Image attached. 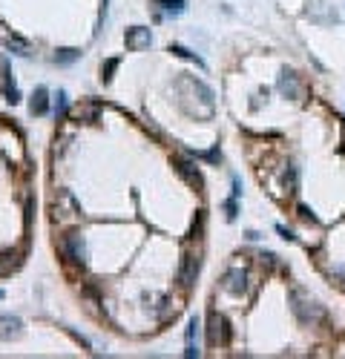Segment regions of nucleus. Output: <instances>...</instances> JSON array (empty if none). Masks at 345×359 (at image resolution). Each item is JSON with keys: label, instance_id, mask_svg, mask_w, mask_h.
Listing matches in <instances>:
<instances>
[{"label": "nucleus", "instance_id": "f03ea898", "mask_svg": "<svg viewBox=\"0 0 345 359\" xmlns=\"http://www.w3.org/2000/svg\"><path fill=\"white\" fill-rule=\"evenodd\" d=\"M198 267H201V261H198V256H193V253H187V256L181 259V264H179V285L184 287V290L193 287V282H196V276H198Z\"/></svg>", "mask_w": 345, "mask_h": 359}, {"label": "nucleus", "instance_id": "0eeeda50", "mask_svg": "<svg viewBox=\"0 0 345 359\" xmlns=\"http://www.w3.org/2000/svg\"><path fill=\"white\" fill-rule=\"evenodd\" d=\"M176 170L181 173V179L190 181V184H196V187H201V176H198L196 164L187 161V158H176Z\"/></svg>", "mask_w": 345, "mask_h": 359}, {"label": "nucleus", "instance_id": "a211bd4d", "mask_svg": "<svg viewBox=\"0 0 345 359\" xmlns=\"http://www.w3.org/2000/svg\"><path fill=\"white\" fill-rule=\"evenodd\" d=\"M225 210H228V218H230V221H233V218H236V198H233V196L228 198V204H225Z\"/></svg>", "mask_w": 345, "mask_h": 359}, {"label": "nucleus", "instance_id": "6ab92c4d", "mask_svg": "<svg viewBox=\"0 0 345 359\" xmlns=\"http://www.w3.org/2000/svg\"><path fill=\"white\" fill-rule=\"evenodd\" d=\"M299 215H302V218H305V221H316V215H313V213L308 210V207H305V204H299Z\"/></svg>", "mask_w": 345, "mask_h": 359}, {"label": "nucleus", "instance_id": "2eb2a0df", "mask_svg": "<svg viewBox=\"0 0 345 359\" xmlns=\"http://www.w3.org/2000/svg\"><path fill=\"white\" fill-rule=\"evenodd\" d=\"M170 52H176L179 58H187V61H193V64H198V66H204V64H201V58H196L193 52H187L184 46H170Z\"/></svg>", "mask_w": 345, "mask_h": 359}, {"label": "nucleus", "instance_id": "aec40b11", "mask_svg": "<svg viewBox=\"0 0 345 359\" xmlns=\"http://www.w3.org/2000/svg\"><path fill=\"white\" fill-rule=\"evenodd\" d=\"M0 299H3V290H0Z\"/></svg>", "mask_w": 345, "mask_h": 359}, {"label": "nucleus", "instance_id": "4468645a", "mask_svg": "<svg viewBox=\"0 0 345 359\" xmlns=\"http://www.w3.org/2000/svg\"><path fill=\"white\" fill-rule=\"evenodd\" d=\"M78 55H81L78 49H58L55 52V61H58V64H72Z\"/></svg>", "mask_w": 345, "mask_h": 359}, {"label": "nucleus", "instance_id": "9d476101", "mask_svg": "<svg viewBox=\"0 0 345 359\" xmlns=\"http://www.w3.org/2000/svg\"><path fill=\"white\" fill-rule=\"evenodd\" d=\"M155 6H161L164 15H181L184 12V0H155Z\"/></svg>", "mask_w": 345, "mask_h": 359}, {"label": "nucleus", "instance_id": "ddd939ff", "mask_svg": "<svg viewBox=\"0 0 345 359\" xmlns=\"http://www.w3.org/2000/svg\"><path fill=\"white\" fill-rule=\"evenodd\" d=\"M118 69V58H110L107 64L101 66V81L107 83V81H113V72Z\"/></svg>", "mask_w": 345, "mask_h": 359}, {"label": "nucleus", "instance_id": "39448f33", "mask_svg": "<svg viewBox=\"0 0 345 359\" xmlns=\"http://www.w3.org/2000/svg\"><path fill=\"white\" fill-rule=\"evenodd\" d=\"M225 290L233 296H242L247 290V273L245 270H239V267H233L225 273Z\"/></svg>", "mask_w": 345, "mask_h": 359}, {"label": "nucleus", "instance_id": "423d86ee", "mask_svg": "<svg viewBox=\"0 0 345 359\" xmlns=\"http://www.w3.org/2000/svg\"><path fill=\"white\" fill-rule=\"evenodd\" d=\"M20 333H23V322L17 316H0V342L17 339Z\"/></svg>", "mask_w": 345, "mask_h": 359}, {"label": "nucleus", "instance_id": "dca6fc26", "mask_svg": "<svg viewBox=\"0 0 345 359\" xmlns=\"http://www.w3.org/2000/svg\"><path fill=\"white\" fill-rule=\"evenodd\" d=\"M64 112H66V95L64 92H58V95H55V115L61 118Z\"/></svg>", "mask_w": 345, "mask_h": 359}, {"label": "nucleus", "instance_id": "6e6552de", "mask_svg": "<svg viewBox=\"0 0 345 359\" xmlns=\"http://www.w3.org/2000/svg\"><path fill=\"white\" fill-rule=\"evenodd\" d=\"M196 336H198V319L193 316V319H190V327H187V351H184V357H187V359H193V357L201 354L196 345H193V342H196Z\"/></svg>", "mask_w": 345, "mask_h": 359}, {"label": "nucleus", "instance_id": "7ed1b4c3", "mask_svg": "<svg viewBox=\"0 0 345 359\" xmlns=\"http://www.w3.org/2000/svg\"><path fill=\"white\" fill-rule=\"evenodd\" d=\"M61 250H64L66 259L78 261V264H83V261H86V247H83V239L78 236V233H66L64 242H61Z\"/></svg>", "mask_w": 345, "mask_h": 359}, {"label": "nucleus", "instance_id": "f8f14e48", "mask_svg": "<svg viewBox=\"0 0 345 359\" xmlns=\"http://www.w3.org/2000/svg\"><path fill=\"white\" fill-rule=\"evenodd\" d=\"M285 187H288V193H296V190H299V170H296V167H288V173H285Z\"/></svg>", "mask_w": 345, "mask_h": 359}, {"label": "nucleus", "instance_id": "20e7f679", "mask_svg": "<svg viewBox=\"0 0 345 359\" xmlns=\"http://www.w3.org/2000/svg\"><path fill=\"white\" fill-rule=\"evenodd\" d=\"M124 43H127L130 52H138V49H144V46L153 43V35H150V29H144V26H132V29H127V35H124Z\"/></svg>", "mask_w": 345, "mask_h": 359}, {"label": "nucleus", "instance_id": "9b49d317", "mask_svg": "<svg viewBox=\"0 0 345 359\" xmlns=\"http://www.w3.org/2000/svg\"><path fill=\"white\" fill-rule=\"evenodd\" d=\"M279 89H282V92H291V95H296V92H299V86H296L294 72H285V75L279 78Z\"/></svg>", "mask_w": 345, "mask_h": 359}, {"label": "nucleus", "instance_id": "f3484780", "mask_svg": "<svg viewBox=\"0 0 345 359\" xmlns=\"http://www.w3.org/2000/svg\"><path fill=\"white\" fill-rule=\"evenodd\" d=\"M6 46H9V49H17V55H29V52H26V43H20V40L6 37Z\"/></svg>", "mask_w": 345, "mask_h": 359}, {"label": "nucleus", "instance_id": "1a4fd4ad", "mask_svg": "<svg viewBox=\"0 0 345 359\" xmlns=\"http://www.w3.org/2000/svg\"><path fill=\"white\" fill-rule=\"evenodd\" d=\"M29 109H32V115H43L46 109H49V95H46V89H35Z\"/></svg>", "mask_w": 345, "mask_h": 359}, {"label": "nucleus", "instance_id": "f257e3e1", "mask_svg": "<svg viewBox=\"0 0 345 359\" xmlns=\"http://www.w3.org/2000/svg\"><path fill=\"white\" fill-rule=\"evenodd\" d=\"M207 342L210 348H219V345H228L230 342V327L225 322V316H219V313H210V319H207Z\"/></svg>", "mask_w": 345, "mask_h": 359}]
</instances>
